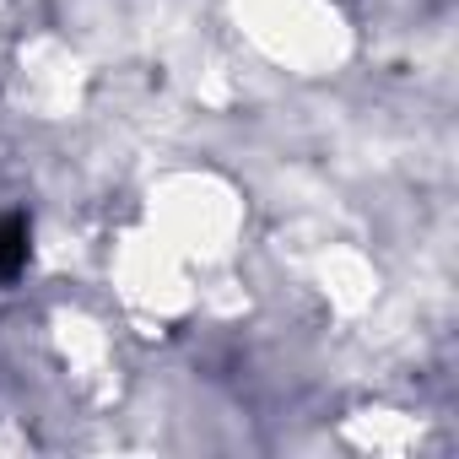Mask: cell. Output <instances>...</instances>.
<instances>
[{"label": "cell", "instance_id": "1", "mask_svg": "<svg viewBox=\"0 0 459 459\" xmlns=\"http://www.w3.org/2000/svg\"><path fill=\"white\" fill-rule=\"evenodd\" d=\"M28 244H33L28 216H6V221H0V281H17V276H22Z\"/></svg>", "mask_w": 459, "mask_h": 459}]
</instances>
